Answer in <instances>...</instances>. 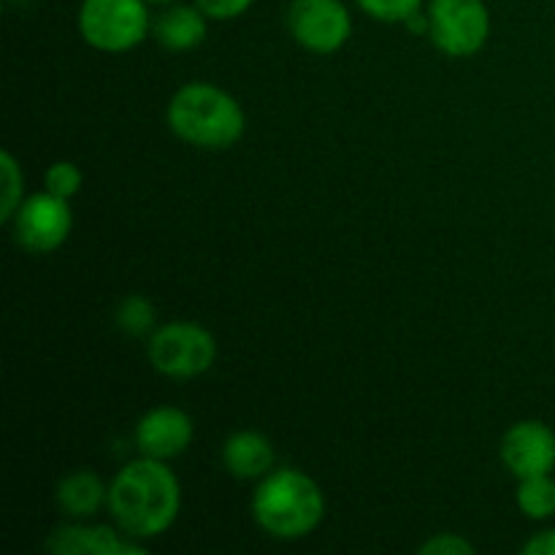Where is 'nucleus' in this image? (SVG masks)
<instances>
[{
  "label": "nucleus",
  "instance_id": "nucleus-1",
  "mask_svg": "<svg viewBox=\"0 0 555 555\" xmlns=\"http://www.w3.org/2000/svg\"><path fill=\"white\" fill-rule=\"evenodd\" d=\"M182 488L166 461H130L108 486V513L125 537L141 542L166 534L179 518Z\"/></svg>",
  "mask_w": 555,
  "mask_h": 555
},
{
  "label": "nucleus",
  "instance_id": "nucleus-2",
  "mask_svg": "<svg viewBox=\"0 0 555 555\" xmlns=\"http://www.w3.org/2000/svg\"><path fill=\"white\" fill-rule=\"evenodd\" d=\"M166 122L184 144L209 152L231 150L242 141L247 128L244 108L236 98L206 81H190L173 92L166 108Z\"/></svg>",
  "mask_w": 555,
  "mask_h": 555
},
{
  "label": "nucleus",
  "instance_id": "nucleus-3",
  "mask_svg": "<svg viewBox=\"0 0 555 555\" xmlns=\"http://www.w3.org/2000/svg\"><path fill=\"white\" fill-rule=\"evenodd\" d=\"M253 518L271 540L296 542L312 534L325 518L318 482L298 469H271L253 493Z\"/></svg>",
  "mask_w": 555,
  "mask_h": 555
},
{
  "label": "nucleus",
  "instance_id": "nucleus-4",
  "mask_svg": "<svg viewBox=\"0 0 555 555\" xmlns=\"http://www.w3.org/2000/svg\"><path fill=\"white\" fill-rule=\"evenodd\" d=\"M150 0H81L79 33L98 52H130L150 36Z\"/></svg>",
  "mask_w": 555,
  "mask_h": 555
},
{
  "label": "nucleus",
  "instance_id": "nucleus-5",
  "mask_svg": "<svg viewBox=\"0 0 555 555\" xmlns=\"http://www.w3.org/2000/svg\"><path fill=\"white\" fill-rule=\"evenodd\" d=\"M146 356L163 377L193 379L215 366L217 341L204 325L177 320L146 336Z\"/></svg>",
  "mask_w": 555,
  "mask_h": 555
},
{
  "label": "nucleus",
  "instance_id": "nucleus-6",
  "mask_svg": "<svg viewBox=\"0 0 555 555\" xmlns=\"http://www.w3.org/2000/svg\"><path fill=\"white\" fill-rule=\"evenodd\" d=\"M428 38L450 57H472L491 36V14L486 0H431Z\"/></svg>",
  "mask_w": 555,
  "mask_h": 555
},
{
  "label": "nucleus",
  "instance_id": "nucleus-7",
  "mask_svg": "<svg viewBox=\"0 0 555 555\" xmlns=\"http://www.w3.org/2000/svg\"><path fill=\"white\" fill-rule=\"evenodd\" d=\"M14 238L30 255H49L63 247L74 228V215L65 198L52 193H36L20 204L11 217Z\"/></svg>",
  "mask_w": 555,
  "mask_h": 555
},
{
  "label": "nucleus",
  "instance_id": "nucleus-8",
  "mask_svg": "<svg viewBox=\"0 0 555 555\" xmlns=\"http://www.w3.org/2000/svg\"><path fill=\"white\" fill-rule=\"evenodd\" d=\"M287 27L298 47L314 54H334L350 41L352 16L341 0H293Z\"/></svg>",
  "mask_w": 555,
  "mask_h": 555
},
{
  "label": "nucleus",
  "instance_id": "nucleus-9",
  "mask_svg": "<svg viewBox=\"0 0 555 555\" xmlns=\"http://www.w3.org/2000/svg\"><path fill=\"white\" fill-rule=\"evenodd\" d=\"M499 455L518 480L534 475H551L555 469V431L540 421L515 423L504 431Z\"/></svg>",
  "mask_w": 555,
  "mask_h": 555
},
{
  "label": "nucleus",
  "instance_id": "nucleus-10",
  "mask_svg": "<svg viewBox=\"0 0 555 555\" xmlns=\"http://www.w3.org/2000/svg\"><path fill=\"white\" fill-rule=\"evenodd\" d=\"M195 437L193 417L179 406H155L135 423V448L144 459L171 461L190 448Z\"/></svg>",
  "mask_w": 555,
  "mask_h": 555
},
{
  "label": "nucleus",
  "instance_id": "nucleus-11",
  "mask_svg": "<svg viewBox=\"0 0 555 555\" xmlns=\"http://www.w3.org/2000/svg\"><path fill=\"white\" fill-rule=\"evenodd\" d=\"M47 547L54 555H130V553H144V545L135 540H119L117 531L108 526H60L52 531Z\"/></svg>",
  "mask_w": 555,
  "mask_h": 555
},
{
  "label": "nucleus",
  "instance_id": "nucleus-12",
  "mask_svg": "<svg viewBox=\"0 0 555 555\" xmlns=\"http://www.w3.org/2000/svg\"><path fill=\"white\" fill-rule=\"evenodd\" d=\"M274 448L258 431H236L222 444V466L236 480H263L274 469Z\"/></svg>",
  "mask_w": 555,
  "mask_h": 555
},
{
  "label": "nucleus",
  "instance_id": "nucleus-13",
  "mask_svg": "<svg viewBox=\"0 0 555 555\" xmlns=\"http://www.w3.org/2000/svg\"><path fill=\"white\" fill-rule=\"evenodd\" d=\"M209 16L198 5H171L155 20V38L168 52H188L204 43Z\"/></svg>",
  "mask_w": 555,
  "mask_h": 555
},
{
  "label": "nucleus",
  "instance_id": "nucleus-14",
  "mask_svg": "<svg viewBox=\"0 0 555 555\" xmlns=\"http://www.w3.org/2000/svg\"><path fill=\"white\" fill-rule=\"evenodd\" d=\"M54 499H57V507L63 509L68 518L85 520L98 515V509L103 504H108V488L95 472H70L68 477L57 482V491H54Z\"/></svg>",
  "mask_w": 555,
  "mask_h": 555
},
{
  "label": "nucleus",
  "instance_id": "nucleus-15",
  "mask_svg": "<svg viewBox=\"0 0 555 555\" xmlns=\"http://www.w3.org/2000/svg\"><path fill=\"white\" fill-rule=\"evenodd\" d=\"M520 513L531 520H545L555 515V480L551 475L524 477L515 493Z\"/></svg>",
  "mask_w": 555,
  "mask_h": 555
},
{
  "label": "nucleus",
  "instance_id": "nucleus-16",
  "mask_svg": "<svg viewBox=\"0 0 555 555\" xmlns=\"http://www.w3.org/2000/svg\"><path fill=\"white\" fill-rule=\"evenodd\" d=\"M117 325L122 334L128 336H152L155 328V307H152L150 298L144 296H128L122 298V304L117 307Z\"/></svg>",
  "mask_w": 555,
  "mask_h": 555
},
{
  "label": "nucleus",
  "instance_id": "nucleus-17",
  "mask_svg": "<svg viewBox=\"0 0 555 555\" xmlns=\"http://www.w3.org/2000/svg\"><path fill=\"white\" fill-rule=\"evenodd\" d=\"M0 179H3V201H0V220L11 222L14 211L22 204V188H25V177L11 152L0 155Z\"/></svg>",
  "mask_w": 555,
  "mask_h": 555
},
{
  "label": "nucleus",
  "instance_id": "nucleus-18",
  "mask_svg": "<svg viewBox=\"0 0 555 555\" xmlns=\"http://www.w3.org/2000/svg\"><path fill=\"white\" fill-rule=\"evenodd\" d=\"M356 3L372 20L399 25V22H406L410 16H415L421 11L423 0H356Z\"/></svg>",
  "mask_w": 555,
  "mask_h": 555
},
{
  "label": "nucleus",
  "instance_id": "nucleus-19",
  "mask_svg": "<svg viewBox=\"0 0 555 555\" xmlns=\"http://www.w3.org/2000/svg\"><path fill=\"white\" fill-rule=\"evenodd\" d=\"M81 182H85V173L79 171V166L68 160H57L49 166L47 177H43V184H47V193L57 195V198L70 201L81 190Z\"/></svg>",
  "mask_w": 555,
  "mask_h": 555
},
{
  "label": "nucleus",
  "instance_id": "nucleus-20",
  "mask_svg": "<svg viewBox=\"0 0 555 555\" xmlns=\"http://www.w3.org/2000/svg\"><path fill=\"white\" fill-rule=\"evenodd\" d=\"M475 545L461 534H437L421 545V555H472Z\"/></svg>",
  "mask_w": 555,
  "mask_h": 555
},
{
  "label": "nucleus",
  "instance_id": "nucleus-21",
  "mask_svg": "<svg viewBox=\"0 0 555 555\" xmlns=\"http://www.w3.org/2000/svg\"><path fill=\"white\" fill-rule=\"evenodd\" d=\"M253 3L255 0H195V5H198L209 20L217 22L236 20V16H242Z\"/></svg>",
  "mask_w": 555,
  "mask_h": 555
},
{
  "label": "nucleus",
  "instance_id": "nucleus-22",
  "mask_svg": "<svg viewBox=\"0 0 555 555\" xmlns=\"http://www.w3.org/2000/svg\"><path fill=\"white\" fill-rule=\"evenodd\" d=\"M526 555H555V529L540 531L524 545Z\"/></svg>",
  "mask_w": 555,
  "mask_h": 555
},
{
  "label": "nucleus",
  "instance_id": "nucleus-23",
  "mask_svg": "<svg viewBox=\"0 0 555 555\" xmlns=\"http://www.w3.org/2000/svg\"><path fill=\"white\" fill-rule=\"evenodd\" d=\"M150 3H155V5H168V3H173V0H150Z\"/></svg>",
  "mask_w": 555,
  "mask_h": 555
}]
</instances>
